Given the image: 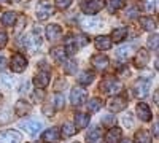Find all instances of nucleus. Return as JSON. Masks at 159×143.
Instances as JSON below:
<instances>
[{
    "mask_svg": "<svg viewBox=\"0 0 159 143\" xmlns=\"http://www.w3.org/2000/svg\"><path fill=\"white\" fill-rule=\"evenodd\" d=\"M76 134V129L72 123H64L62 126V137H73Z\"/></svg>",
    "mask_w": 159,
    "mask_h": 143,
    "instance_id": "obj_31",
    "label": "nucleus"
},
{
    "mask_svg": "<svg viewBox=\"0 0 159 143\" xmlns=\"http://www.w3.org/2000/svg\"><path fill=\"white\" fill-rule=\"evenodd\" d=\"M150 87H151V81L147 80V78H140V80H137L135 84H134V96L139 97V99L147 97Z\"/></svg>",
    "mask_w": 159,
    "mask_h": 143,
    "instance_id": "obj_3",
    "label": "nucleus"
},
{
    "mask_svg": "<svg viewBox=\"0 0 159 143\" xmlns=\"http://www.w3.org/2000/svg\"><path fill=\"white\" fill-rule=\"evenodd\" d=\"M100 108H102V100H100V99L94 97V99L89 100V103H88V111H89V113H96V111H99Z\"/></svg>",
    "mask_w": 159,
    "mask_h": 143,
    "instance_id": "obj_30",
    "label": "nucleus"
},
{
    "mask_svg": "<svg viewBox=\"0 0 159 143\" xmlns=\"http://www.w3.org/2000/svg\"><path fill=\"white\" fill-rule=\"evenodd\" d=\"M13 119V111L7 105H0V124H8Z\"/></svg>",
    "mask_w": 159,
    "mask_h": 143,
    "instance_id": "obj_21",
    "label": "nucleus"
},
{
    "mask_svg": "<svg viewBox=\"0 0 159 143\" xmlns=\"http://www.w3.org/2000/svg\"><path fill=\"white\" fill-rule=\"evenodd\" d=\"M127 107V100L124 99V97H121V96H115V97H111L108 102H107V108L111 111V113H118V111H123L124 108Z\"/></svg>",
    "mask_w": 159,
    "mask_h": 143,
    "instance_id": "obj_6",
    "label": "nucleus"
},
{
    "mask_svg": "<svg viewBox=\"0 0 159 143\" xmlns=\"http://www.w3.org/2000/svg\"><path fill=\"white\" fill-rule=\"evenodd\" d=\"M7 67V57L5 56H0V70H3Z\"/></svg>",
    "mask_w": 159,
    "mask_h": 143,
    "instance_id": "obj_46",
    "label": "nucleus"
},
{
    "mask_svg": "<svg viewBox=\"0 0 159 143\" xmlns=\"http://www.w3.org/2000/svg\"><path fill=\"white\" fill-rule=\"evenodd\" d=\"M78 49V45H76V40L73 35H69L67 40H65V53L67 54H75Z\"/></svg>",
    "mask_w": 159,
    "mask_h": 143,
    "instance_id": "obj_24",
    "label": "nucleus"
},
{
    "mask_svg": "<svg viewBox=\"0 0 159 143\" xmlns=\"http://www.w3.org/2000/svg\"><path fill=\"white\" fill-rule=\"evenodd\" d=\"M52 15H54V8H52L49 0H42L37 5V19L38 21H46Z\"/></svg>",
    "mask_w": 159,
    "mask_h": 143,
    "instance_id": "obj_2",
    "label": "nucleus"
},
{
    "mask_svg": "<svg viewBox=\"0 0 159 143\" xmlns=\"http://www.w3.org/2000/svg\"><path fill=\"white\" fill-rule=\"evenodd\" d=\"M16 13H13V11H7L3 13V16H2V24L5 25V27H11V25H15L16 22Z\"/></svg>",
    "mask_w": 159,
    "mask_h": 143,
    "instance_id": "obj_27",
    "label": "nucleus"
},
{
    "mask_svg": "<svg viewBox=\"0 0 159 143\" xmlns=\"http://www.w3.org/2000/svg\"><path fill=\"white\" fill-rule=\"evenodd\" d=\"M150 62V53L147 49H139L137 51V54L134 57V65L137 69H143V67H147V64Z\"/></svg>",
    "mask_w": 159,
    "mask_h": 143,
    "instance_id": "obj_10",
    "label": "nucleus"
},
{
    "mask_svg": "<svg viewBox=\"0 0 159 143\" xmlns=\"http://www.w3.org/2000/svg\"><path fill=\"white\" fill-rule=\"evenodd\" d=\"M124 5H126V0H108V10H110L111 13L121 10Z\"/></svg>",
    "mask_w": 159,
    "mask_h": 143,
    "instance_id": "obj_32",
    "label": "nucleus"
},
{
    "mask_svg": "<svg viewBox=\"0 0 159 143\" xmlns=\"http://www.w3.org/2000/svg\"><path fill=\"white\" fill-rule=\"evenodd\" d=\"M100 91L103 94H108V96H116L123 91V83L115 76H107L103 78L102 83H100Z\"/></svg>",
    "mask_w": 159,
    "mask_h": 143,
    "instance_id": "obj_1",
    "label": "nucleus"
},
{
    "mask_svg": "<svg viewBox=\"0 0 159 143\" xmlns=\"http://www.w3.org/2000/svg\"><path fill=\"white\" fill-rule=\"evenodd\" d=\"M7 42H8V35H7V32H5L3 29H0V49H2V48L7 45Z\"/></svg>",
    "mask_w": 159,
    "mask_h": 143,
    "instance_id": "obj_41",
    "label": "nucleus"
},
{
    "mask_svg": "<svg viewBox=\"0 0 159 143\" xmlns=\"http://www.w3.org/2000/svg\"><path fill=\"white\" fill-rule=\"evenodd\" d=\"M94 45H96V48H97L99 51H107V49L111 48L113 42H111V38H110V37L102 35V37H97V38H96Z\"/></svg>",
    "mask_w": 159,
    "mask_h": 143,
    "instance_id": "obj_18",
    "label": "nucleus"
},
{
    "mask_svg": "<svg viewBox=\"0 0 159 143\" xmlns=\"http://www.w3.org/2000/svg\"><path fill=\"white\" fill-rule=\"evenodd\" d=\"M34 84L37 86V89H43L49 84V73L48 72H38L37 76L34 78Z\"/></svg>",
    "mask_w": 159,
    "mask_h": 143,
    "instance_id": "obj_17",
    "label": "nucleus"
},
{
    "mask_svg": "<svg viewBox=\"0 0 159 143\" xmlns=\"http://www.w3.org/2000/svg\"><path fill=\"white\" fill-rule=\"evenodd\" d=\"M137 15H139V8H137V7H134V8H130V10H129V11L126 13V16H129L130 19H132V18H135Z\"/></svg>",
    "mask_w": 159,
    "mask_h": 143,
    "instance_id": "obj_44",
    "label": "nucleus"
},
{
    "mask_svg": "<svg viewBox=\"0 0 159 143\" xmlns=\"http://www.w3.org/2000/svg\"><path fill=\"white\" fill-rule=\"evenodd\" d=\"M61 138V134L56 127H51V129H46V131L42 134V140L43 141H57Z\"/></svg>",
    "mask_w": 159,
    "mask_h": 143,
    "instance_id": "obj_20",
    "label": "nucleus"
},
{
    "mask_svg": "<svg viewBox=\"0 0 159 143\" xmlns=\"http://www.w3.org/2000/svg\"><path fill=\"white\" fill-rule=\"evenodd\" d=\"M25 132H27L29 135H37L40 131H42V123L40 121H37V119H25V121H21V124H19Z\"/></svg>",
    "mask_w": 159,
    "mask_h": 143,
    "instance_id": "obj_7",
    "label": "nucleus"
},
{
    "mask_svg": "<svg viewBox=\"0 0 159 143\" xmlns=\"http://www.w3.org/2000/svg\"><path fill=\"white\" fill-rule=\"evenodd\" d=\"M29 110H30V105H29L25 100H18V102H16V105H15V114L24 116Z\"/></svg>",
    "mask_w": 159,
    "mask_h": 143,
    "instance_id": "obj_25",
    "label": "nucleus"
},
{
    "mask_svg": "<svg viewBox=\"0 0 159 143\" xmlns=\"http://www.w3.org/2000/svg\"><path fill=\"white\" fill-rule=\"evenodd\" d=\"M103 8V0H83L81 10L86 15H96Z\"/></svg>",
    "mask_w": 159,
    "mask_h": 143,
    "instance_id": "obj_4",
    "label": "nucleus"
},
{
    "mask_svg": "<svg viewBox=\"0 0 159 143\" xmlns=\"http://www.w3.org/2000/svg\"><path fill=\"white\" fill-rule=\"evenodd\" d=\"M10 67H11V70L15 73H22L25 69H27V59H25L21 53H16L15 56L11 57Z\"/></svg>",
    "mask_w": 159,
    "mask_h": 143,
    "instance_id": "obj_5",
    "label": "nucleus"
},
{
    "mask_svg": "<svg viewBox=\"0 0 159 143\" xmlns=\"http://www.w3.org/2000/svg\"><path fill=\"white\" fill-rule=\"evenodd\" d=\"M94 73L92 72H83L81 75H80V78H78V83L81 84V86H88V84H91L92 81H94Z\"/></svg>",
    "mask_w": 159,
    "mask_h": 143,
    "instance_id": "obj_28",
    "label": "nucleus"
},
{
    "mask_svg": "<svg viewBox=\"0 0 159 143\" xmlns=\"http://www.w3.org/2000/svg\"><path fill=\"white\" fill-rule=\"evenodd\" d=\"M157 40H159V37H157V34H154V35H151V37L148 38V42H147L148 48H150L151 51H154V53L157 51V43H159Z\"/></svg>",
    "mask_w": 159,
    "mask_h": 143,
    "instance_id": "obj_36",
    "label": "nucleus"
},
{
    "mask_svg": "<svg viewBox=\"0 0 159 143\" xmlns=\"http://www.w3.org/2000/svg\"><path fill=\"white\" fill-rule=\"evenodd\" d=\"M86 100V91L80 86H75L72 91H70V102L73 105H81V103Z\"/></svg>",
    "mask_w": 159,
    "mask_h": 143,
    "instance_id": "obj_8",
    "label": "nucleus"
},
{
    "mask_svg": "<svg viewBox=\"0 0 159 143\" xmlns=\"http://www.w3.org/2000/svg\"><path fill=\"white\" fill-rule=\"evenodd\" d=\"M154 103H156V105H157V103H159V94H157V91H156V92H154Z\"/></svg>",
    "mask_w": 159,
    "mask_h": 143,
    "instance_id": "obj_49",
    "label": "nucleus"
},
{
    "mask_svg": "<svg viewBox=\"0 0 159 143\" xmlns=\"http://www.w3.org/2000/svg\"><path fill=\"white\" fill-rule=\"evenodd\" d=\"M13 2H19V0H13Z\"/></svg>",
    "mask_w": 159,
    "mask_h": 143,
    "instance_id": "obj_51",
    "label": "nucleus"
},
{
    "mask_svg": "<svg viewBox=\"0 0 159 143\" xmlns=\"http://www.w3.org/2000/svg\"><path fill=\"white\" fill-rule=\"evenodd\" d=\"M43 113L46 116H51L52 113H54V105H51L49 107V103H45V107H43Z\"/></svg>",
    "mask_w": 159,
    "mask_h": 143,
    "instance_id": "obj_43",
    "label": "nucleus"
},
{
    "mask_svg": "<svg viewBox=\"0 0 159 143\" xmlns=\"http://www.w3.org/2000/svg\"><path fill=\"white\" fill-rule=\"evenodd\" d=\"M100 123H102V126H105V127H111V126L116 124V116H113V114H103L102 119H100Z\"/></svg>",
    "mask_w": 159,
    "mask_h": 143,
    "instance_id": "obj_33",
    "label": "nucleus"
},
{
    "mask_svg": "<svg viewBox=\"0 0 159 143\" xmlns=\"http://www.w3.org/2000/svg\"><path fill=\"white\" fill-rule=\"evenodd\" d=\"M64 72L67 75H73L76 72V62L75 60H64Z\"/></svg>",
    "mask_w": 159,
    "mask_h": 143,
    "instance_id": "obj_34",
    "label": "nucleus"
},
{
    "mask_svg": "<svg viewBox=\"0 0 159 143\" xmlns=\"http://www.w3.org/2000/svg\"><path fill=\"white\" fill-rule=\"evenodd\" d=\"M72 3V0H56V7L61 8V10H65V8H69Z\"/></svg>",
    "mask_w": 159,
    "mask_h": 143,
    "instance_id": "obj_39",
    "label": "nucleus"
},
{
    "mask_svg": "<svg viewBox=\"0 0 159 143\" xmlns=\"http://www.w3.org/2000/svg\"><path fill=\"white\" fill-rule=\"evenodd\" d=\"M91 64L97 70H105L108 67V57L103 56V54H96V56L91 57Z\"/></svg>",
    "mask_w": 159,
    "mask_h": 143,
    "instance_id": "obj_14",
    "label": "nucleus"
},
{
    "mask_svg": "<svg viewBox=\"0 0 159 143\" xmlns=\"http://www.w3.org/2000/svg\"><path fill=\"white\" fill-rule=\"evenodd\" d=\"M22 134L18 131H2L0 132V141H21Z\"/></svg>",
    "mask_w": 159,
    "mask_h": 143,
    "instance_id": "obj_15",
    "label": "nucleus"
},
{
    "mask_svg": "<svg viewBox=\"0 0 159 143\" xmlns=\"http://www.w3.org/2000/svg\"><path fill=\"white\" fill-rule=\"evenodd\" d=\"M103 138H105V141H108V143H111V141H119V140L123 138V131H121L119 127L111 126L110 131L107 132V135H105Z\"/></svg>",
    "mask_w": 159,
    "mask_h": 143,
    "instance_id": "obj_19",
    "label": "nucleus"
},
{
    "mask_svg": "<svg viewBox=\"0 0 159 143\" xmlns=\"http://www.w3.org/2000/svg\"><path fill=\"white\" fill-rule=\"evenodd\" d=\"M0 2H10V0H0Z\"/></svg>",
    "mask_w": 159,
    "mask_h": 143,
    "instance_id": "obj_50",
    "label": "nucleus"
},
{
    "mask_svg": "<svg viewBox=\"0 0 159 143\" xmlns=\"http://www.w3.org/2000/svg\"><path fill=\"white\" fill-rule=\"evenodd\" d=\"M127 37V27H116L113 32H111V42H116V43H121L124 38Z\"/></svg>",
    "mask_w": 159,
    "mask_h": 143,
    "instance_id": "obj_22",
    "label": "nucleus"
},
{
    "mask_svg": "<svg viewBox=\"0 0 159 143\" xmlns=\"http://www.w3.org/2000/svg\"><path fill=\"white\" fill-rule=\"evenodd\" d=\"M135 51V45H126V46H121V48H118L116 49V57L119 60H127L132 53Z\"/></svg>",
    "mask_w": 159,
    "mask_h": 143,
    "instance_id": "obj_13",
    "label": "nucleus"
},
{
    "mask_svg": "<svg viewBox=\"0 0 159 143\" xmlns=\"http://www.w3.org/2000/svg\"><path fill=\"white\" fill-rule=\"evenodd\" d=\"M123 123H124L127 127H134V119H132V114H129V113H127V114L124 116Z\"/></svg>",
    "mask_w": 159,
    "mask_h": 143,
    "instance_id": "obj_42",
    "label": "nucleus"
},
{
    "mask_svg": "<svg viewBox=\"0 0 159 143\" xmlns=\"http://www.w3.org/2000/svg\"><path fill=\"white\" fill-rule=\"evenodd\" d=\"M65 48L64 46H54L51 49V56H52V59L54 60H57V62H64L65 60Z\"/></svg>",
    "mask_w": 159,
    "mask_h": 143,
    "instance_id": "obj_23",
    "label": "nucleus"
},
{
    "mask_svg": "<svg viewBox=\"0 0 159 143\" xmlns=\"http://www.w3.org/2000/svg\"><path fill=\"white\" fill-rule=\"evenodd\" d=\"M0 86H2L5 91L13 87V78H10L8 75H2L0 76Z\"/></svg>",
    "mask_w": 159,
    "mask_h": 143,
    "instance_id": "obj_35",
    "label": "nucleus"
},
{
    "mask_svg": "<svg viewBox=\"0 0 159 143\" xmlns=\"http://www.w3.org/2000/svg\"><path fill=\"white\" fill-rule=\"evenodd\" d=\"M140 24L145 30H156V21L153 18H140Z\"/></svg>",
    "mask_w": 159,
    "mask_h": 143,
    "instance_id": "obj_29",
    "label": "nucleus"
},
{
    "mask_svg": "<svg viewBox=\"0 0 159 143\" xmlns=\"http://www.w3.org/2000/svg\"><path fill=\"white\" fill-rule=\"evenodd\" d=\"M137 114H139V118H140L142 121H145V123L150 121V119L153 118L150 107L147 105V103H143V102H140L139 105H137Z\"/></svg>",
    "mask_w": 159,
    "mask_h": 143,
    "instance_id": "obj_16",
    "label": "nucleus"
},
{
    "mask_svg": "<svg viewBox=\"0 0 159 143\" xmlns=\"http://www.w3.org/2000/svg\"><path fill=\"white\" fill-rule=\"evenodd\" d=\"M103 138V134H102V131H100V129L99 127H92L91 129V131L88 132V135H86V140L88 141H100Z\"/></svg>",
    "mask_w": 159,
    "mask_h": 143,
    "instance_id": "obj_26",
    "label": "nucleus"
},
{
    "mask_svg": "<svg viewBox=\"0 0 159 143\" xmlns=\"http://www.w3.org/2000/svg\"><path fill=\"white\" fill-rule=\"evenodd\" d=\"M135 140H137V141H145V143H147V141H151V137H150L147 132H145V131H139V132L135 134Z\"/></svg>",
    "mask_w": 159,
    "mask_h": 143,
    "instance_id": "obj_38",
    "label": "nucleus"
},
{
    "mask_svg": "<svg viewBox=\"0 0 159 143\" xmlns=\"http://www.w3.org/2000/svg\"><path fill=\"white\" fill-rule=\"evenodd\" d=\"M46 38L49 42H57L59 38L62 37V29L59 27L57 24H49V25H46Z\"/></svg>",
    "mask_w": 159,
    "mask_h": 143,
    "instance_id": "obj_11",
    "label": "nucleus"
},
{
    "mask_svg": "<svg viewBox=\"0 0 159 143\" xmlns=\"http://www.w3.org/2000/svg\"><path fill=\"white\" fill-rule=\"evenodd\" d=\"M24 22H25V18H24V16H21V18H19V21H18V27H16V34H19V32L22 30V25H24Z\"/></svg>",
    "mask_w": 159,
    "mask_h": 143,
    "instance_id": "obj_45",
    "label": "nucleus"
},
{
    "mask_svg": "<svg viewBox=\"0 0 159 143\" xmlns=\"http://www.w3.org/2000/svg\"><path fill=\"white\" fill-rule=\"evenodd\" d=\"M34 99L35 100H42L43 99V91H37V92L34 94Z\"/></svg>",
    "mask_w": 159,
    "mask_h": 143,
    "instance_id": "obj_47",
    "label": "nucleus"
},
{
    "mask_svg": "<svg viewBox=\"0 0 159 143\" xmlns=\"http://www.w3.org/2000/svg\"><path fill=\"white\" fill-rule=\"evenodd\" d=\"M157 127H159V123L154 121V126H153V135H154V138H157Z\"/></svg>",
    "mask_w": 159,
    "mask_h": 143,
    "instance_id": "obj_48",
    "label": "nucleus"
},
{
    "mask_svg": "<svg viewBox=\"0 0 159 143\" xmlns=\"http://www.w3.org/2000/svg\"><path fill=\"white\" fill-rule=\"evenodd\" d=\"M89 121H91V116L89 114H86V113H76L75 114V123H73L76 132L81 131V129H86L88 124H89Z\"/></svg>",
    "mask_w": 159,
    "mask_h": 143,
    "instance_id": "obj_12",
    "label": "nucleus"
},
{
    "mask_svg": "<svg viewBox=\"0 0 159 143\" xmlns=\"http://www.w3.org/2000/svg\"><path fill=\"white\" fill-rule=\"evenodd\" d=\"M64 103H65V102H64V96H62L61 92H57L56 97H54V108H56V110H62V108H64Z\"/></svg>",
    "mask_w": 159,
    "mask_h": 143,
    "instance_id": "obj_37",
    "label": "nucleus"
},
{
    "mask_svg": "<svg viewBox=\"0 0 159 143\" xmlns=\"http://www.w3.org/2000/svg\"><path fill=\"white\" fill-rule=\"evenodd\" d=\"M81 25H83L86 30H97V29H100L102 25H103V22L99 18H94V16L88 15L86 18L81 19Z\"/></svg>",
    "mask_w": 159,
    "mask_h": 143,
    "instance_id": "obj_9",
    "label": "nucleus"
},
{
    "mask_svg": "<svg viewBox=\"0 0 159 143\" xmlns=\"http://www.w3.org/2000/svg\"><path fill=\"white\" fill-rule=\"evenodd\" d=\"M143 5H145V10H147L148 13H151V11L156 8L154 0H143Z\"/></svg>",
    "mask_w": 159,
    "mask_h": 143,
    "instance_id": "obj_40",
    "label": "nucleus"
}]
</instances>
